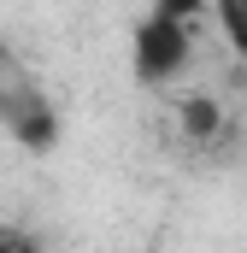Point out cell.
<instances>
[{"mask_svg":"<svg viewBox=\"0 0 247 253\" xmlns=\"http://www.w3.org/2000/svg\"><path fill=\"white\" fill-rule=\"evenodd\" d=\"M183 59H188L183 24H171V18H147V24L135 30V77H141V83H165V77H177Z\"/></svg>","mask_w":247,"mask_h":253,"instance_id":"obj_1","label":"cell"},{"mask_svg":"<svg viewBox=\"0 0 247 253\" xmlns=\"http://www.w3.org/2000/svg\"><path fill=\"white\" fill-rule=\"evenodd\" d=\"M218 18H224L230 47H236V53H247V0H218Z\"/></svg>","mask_w":247,"mask_h":253,"instance_id":"obj_2","label":"cell"},{"mask_svg":"<svg viewBox=\"0 0 247 253\" xmlns=\"http://www.w3.org/2000/svg\"><path fill=\"white\" fill-rule=\"evenodd\" d=\"M183 129L188 135H218V106L212 100H188L183 106Z\"/></svg>","mask_w":247,"mask_h":253,"instance_id":"obj_3","label":"cell"},{"mask_svg":"<svg viewBox=\"0 0 247 253\" xmlns=\"http://www.w3.org/2000/svg\"><path fill=\"white\" fill-rule=\"evenodd\" d=\"M188 12H200V0H159V12H153V18H171V24H183Z\"/></svg>","mask_w":247,"mask_h":253,"instance_id":"obj_4","label":"cell"},{"mask_svg":"<svg viewBox=\"0 0 247 253\" xmlns=\"http://www.w3.org/2000/svg\"><path fill=\"white\" fill-rule=\"evenodd\" d=\"M0 253H36V236H24V230H0Z\"/></svg>","mask_w":247,"mask_h":253,"instance_id":"obj_5","label":"cell"}]
</instances>
